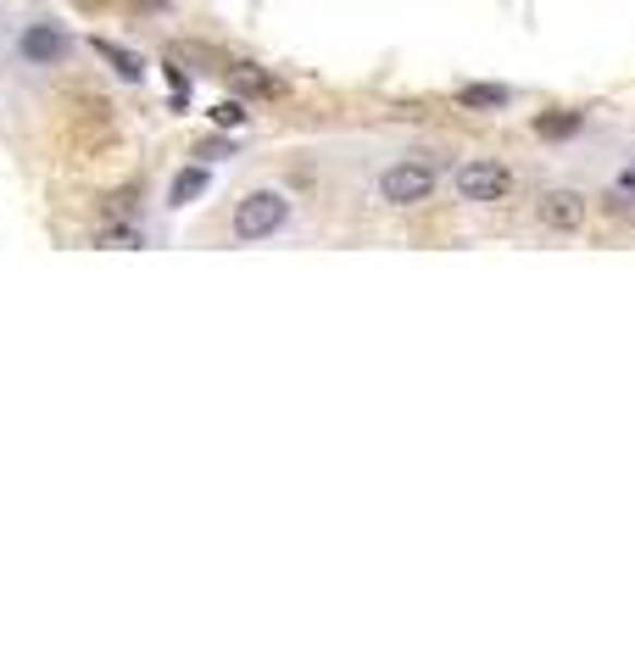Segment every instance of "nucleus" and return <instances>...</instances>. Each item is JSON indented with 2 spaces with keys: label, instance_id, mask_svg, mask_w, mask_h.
<instances>
[{
  "label": "nucleus",
  "instance_id": "9d476101",
  "mask_svg": "<svg viewBox=\"0 0 635 669\" xmlns=\"http://www.w3.org/2000/svg\"><path fill=\"white\" fill-rule=\"evenodd\" d=\"M457 101H463V107H508L513 89H502V84H463Z\"/></svg>",
  "mask_w": 635,
  "mask_h": 669
},
{
  "label": "nucleus",
  "instance_id": "1a4fd4ad",
  "mask_svg": "<svg viewBox=\"0 0 635 669\" xmlns=\"http://www.w3.org/2000/svg\"><path fill=\"white\" fill-rule=\"evenodd\" d=\"M207 184H212L207 168H179V179H173V190H168V207H190Z\"/></svg>",
  "mask_w": 635,
  "mask_h": 669
},
{
  "label": "nucleus",
  "instance_id": "39448f33",
  "mask_svg": "<svg viewBox=\"0 0 635 669\" xmlns=\"http://www.w3.org/2000/svg\"><path fill=\"white\" fill-rule=\"evenodd\" d=\"M585 218H591V202H585V190H574V184H552L535 196V223L547 234H563L569 241V234L585 229Z\"/></svg>",
  "mask_w": 635,
  "mask_h": 669
},
{
  "label": "nucleus",
  "instance_id": "f8f14e48",
  "mask_svg": "<svg viewBox=\"0 0 635 669\" xmlns=\"http://www.w3.org/2000/svg\"><path fill=\"white\" fill-rule=\"evenodd\" d=\"M101 246H118V252H139L145 241H139V229H134L129 218H112V223L101 229Z\"/></svg>",
  "mask_w": 635,
  "mask_h": 669
},
{
  "label": "nucleus",
  "instance_id": "4468645a",
  "mask_svg": "<svg viewBox=\"0 0 635 669\" xmlns=\"http://www.w3.org/2000/svg\"><path fill=\"white\" fill-rule=\"evenodd\" d=\"M608 202H635V162L613 179V190H608Z\"/></svg>",
  "mask_w": 635,
  "mask_h": 669
},
{
  "label": "nucleus",
  "instance_id": "423d86ee",
  "mask_svg": "<svg viewBox=\"0 0 635 669\" xmlns=\"http://www.w3.org/2000/svg\"><path fill=\"white\" fill-rule=\"evenodd\" d=\"M73 57V39L62 23H28L17 34V62L23 68H62Z\"/></svg>",
  "mask_w": 635,
  "mask_h": 669
},
{
  "label": "nucleus",
  "instance_id": "f257e3e1",
  "mask_svg": "<svg viewBox=\"0 0 635 669\" xmlns=\"http://www.w3.org/2000/svg\"><path fill=\"white\" fill-rule=\"evenodd\" d=\"M441 184H447V162L441 157L435 151H402V157H390L374 173V202L407 212V207H424Z\"/></svg>",
  "mask_w": 635,
  "mask_h": 669
},
{
  "label": "nucleus",
  "instance_id": "6e6552de",
  "mask_svg": "<svg viewBox=\"0 0 635 669\" xmlns=\"http://www.w3.org/2000/svg\"><path fill=\"white\" fill-rule=\"evenodd\" d=\"M229 78H234V89H240V95H262V101H273V95H284V84H279L273 73L252 68V62H234V68H229Z\"/></svg>",
  "mask_w": 635,
  "mask_h": 669
},
{
  "label": "nucleus",
  "instance_id": "ddd939ff",
  "mask_svg": "<svg viewBox=\"0 0 635 669\" xmlns=\"http://www.w3.org/2000/svg\"><path fill=\"white\" fill-rule=\"evenodd\" d=\"M212 123H218V129L246 123V101H223V107H212Z\"/></svg>",
  "mask_w": 635,
  "mask_h": 669
},
{
  "label": "nucleus",
  "instance_id": "f03ea898",
  "mask_svg": "<svg viewBox=\"0 0 635 669\" xmlns=\"http://www.w3.org/2000/svg\"><path fill=\"white\" fill-rule=\"evenodd\" d=\"M447 179H452V196L468 207H508L518 190V173L502 157H463Z\"/></svg>",
  "mask_w": 635,
  "mask_h": 669
},
{
  "label": "nucleus",
  "instance_id": "7ed1b4c3",
  "mask_svg": "<svg viewBox=\"0 0 635 669\" xmlns=\"http://www.w3.org/2000/svg\"><path fill=\"white\" fill-rule=\"evenodd\" d=\"M290 218H296V207H290L284 190H252V196H240L234 218H229V234L240 246H257V241H273V234L290 229Z\"/></svg>",
  "mask_w": 635,
  "mask_h": 669
},
{
  "label": "nucleus",
  "instance_id": "20e7f679",
  "mask_svg": "<svg viewBox=\"0 0 635 669\" xmlns=\"http://www.w3.org/2000/svg\"><path fill=\"white\" fill-rule=\"evenodd\" d=\"M73 107H78V112H73V123H68V139H73V151H78V162H84V157H95L101 146H112V101L78 89Z\"/></svg>",
  "mask_w": 635,
  "mask_h": 669
},
{
  "label": "nucleus",
  "instance_id": "9b49d317",
  "mask_svg": "<svg viewBox=\"0 0 635 669\" xmlns=\"http://www.w3.org/2000/svg\"><path fill=\"white\" fill-rule=\"evenodd\" d=\"M579 112H541V118H535V134H541V139H569V134H579Z\"/></svg>",
  "mask_w": 635,
  "mask_h": 669
},
{
  "label": "nucleus",
  "instance_id": "0eeeda50",
  "mask_svg": "<svg viewBox=\"0 0 635 669\" xmlns=\"http://www.w3.org/2000/svg\"><path fill=\"white\" fill-rule=\"evenodd\" d=\"M89 45H95V57H101L118 78H129V84H139V78H145V57H134L129 45H118V39H107V34H101V39H89Z\"/></svg>",
  "mask_w": 635,
  "mask_h": 669
}]
</instances>
